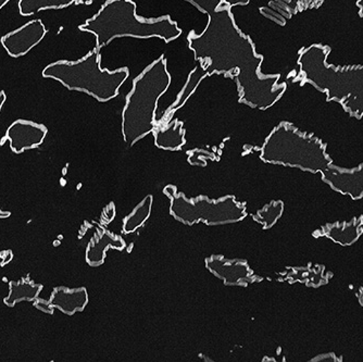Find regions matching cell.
Segmentation results:
<instances>
[{"mask_svg": "<svg viewBox=\"0 0 363 362\" xmlns=\"http://www.w3.org/2000/svg\"><path fill=\"white\" fill-rule=\"evenodd\" d=\"M185 144V131L183 124L175 121L166 128H159L155 132V145L166 150H179Z\"/></svg>", "mask_w": 363, "mask_h": 362, "instance_id": "13", "label": "cell"}, {"mask_svg": "<svg viewBox=\"0 0 363 362\" xmlns=\"http://www.w3.org/2000/svg\"><path fill=\"white\" fill-rule=\"evenodd\" d=\"M46 33L47 28L40 20H33L4 36L1 44L9 56L18 58L28 54L30 49L40 44Z\"/></svg>", "mask_w": 363, "mask_h": 362, "instance_id": "8", "label": "cell"}, {"mask_svg": "<svg viewBox=\"0 0 363 362\" xmlns=\"http://www.w3.org/2000/svg\"><path fill=\"white\" fill-rule=\"evenodd\" d=\"M325 47L312 45L301 51L298 63L303 79L328 94V99L342 102L352 114H363V67L335 69L326 63Z\"/></svg>", "mask_w": 363, "mask_h": 362, "instance_id": "3", "label": "cell"}, {"mask_svg": "<svg viewBox=\"0 0 363 362\" xmlns=\"http://www.w3.org/2000/svg\"><path fill=\"white\" fill-rule=\"evenodd\" d=\"M260 158L264 163L312 172H324L330 167L321 143L301 134L289 124H279L269 135L261 149Z\"/></svg>", "mask_w": 363, "mask_h": 362, "instance_id": "6", "label": "cell"}, {"mask_svg": "<svg viewBox=\"0 0 363 362\" xmlns=\"http://www.w3.org/2000/svg\"><path fill=\"white\" fill-rule=\"evenodd\" d=\"M12 257H13V255H12L11 251H6L0 253V258H1V265H7V263H9L10 261H11Z\"/></svg>", "mask_w": 363, "mask_h": 362, "instance_id": "19", "label": "cell"}, {"mask_svg": "<svg viewBox=\"0 0 363 362\" xmlns=\"http://www.w3.org/2000/svg\"><path fill=\"white\" fill-rule=\"evenodd\" d=\"M170 83V75L163 56L134 81L133 89L122 114V134L128 146H133L156 128L157 104Z\"/></svg>", "mask_w": 363, "mask_h": 362, "instance_id": "4", "label": "cell"}, {"mask_svg": "<svg viewBox=\"0 0 363 362\" xmlns=\"http://www.w3.org/2000/svg\"><path fill=\"white\" fill-rule=\"evenodd\" d=\"M358 7L360 8V14L363 16V0H359Z\"/></svg>", "mask_w": 363, "mask_h": 362, "instance_id": "22", "label": "cell"}, {"mask_svg": "<svg viewBox=\"0 0 363 362\" xmlns=\"http://www.w3.org/2000/svg\"><path fill=\"white\" fill-rule=\"evenodd\" d=\"M10 216L9 212H1V210H0V218L5 219V218H7V216Z\"/></svg>", "mask_w": 363, "mask_h": 362, "instance_id": "23", "label": "cell"}, {"mask_svg": "<svg viewBox=\"0 0 363 362\" xmlns=\"http://www.w3.org/2000/svg\"><path fill=\"white\" fill-rule=\"evenodd\" d=\"M124 243L120 237L110 233L101 231L96 233L86 248V261L93 267L101 265L105 261L106 253L108 249L113 248L121 251L123 249Z\"/></svg>", "mask_w": 363, "mask_h": 362, "instance_id": "12", "label": "cell"}, {"mask_svg": "<svg viewBox=\"0 0 363 362\" xmlns=\"http://www.w3.org/2000/svg\"><path fill=\"white\" fill-rule=\"evenodd\" d=\"M81 0H20L19 11L23 16L38 13L42 10L65 9Z\"/></svg>", "mask_w": 363, "mask_h": 362, "instance_id": "15", "label": "cell"}, {"mask_svg": "<svg viewBox=\"0 0 363 362\" xmlns=\"http://www.w3.org/2000/svg\"><path fill=\"white\" fill-rule=\"evenodd\" d=\"M43 286L40 284L33 283L26 279L19 281H12L9 284V295L5 298V304L9 307H13L18 302H33L38 297Z\"/></svg>", "mask_w": 363, "mask_h": 362, "instance_id": "14", "label": "cell"}, {"mask_svg": "<svg viewBox=\"0 0 363 362\" xmlns=\"http://www.w3.org/2000/svg\"><path fill=\"white\" fill-rule=\"evenodd\" d=\"M6 102V94L4 93V92H1L0 93V110H1V108H3L4 104H5Z\"/></svg>", "mask_w": 363, "mask_h": 362, "instance_id": "20", "label": "cell"}, {"mask_svg": "<svg viewBox=\"0 0 363 362\" xmlns=\"http://www.w3.org/2000/svg\"><path fill=\"white\" fill-rule=\"evenodd\" d=\"M89 302V294L84 287H56L52 292L49 305L65 314L72 316L75 312H83Z\"/></svg>", "mask_w": 363, "mask_h": 362, "instance_id": "11", "label": "cell"}, {"mask_svg": "<svg viewBox=\"0 0 363 362\" xmlns=\"http://www.w3.org/2000/svg\"><path fill=\"white\" fill-rule=\"evenodd\" d=\"M283 204L281 202H271L268 206L264 207L262 210L258 212L256 220L260 222L264 228L268 229L279 220L282 214Z\"/></svg>", "mask_w": 363, "mask_h": 362, "instance_id": "17", "label": "cell"}, {"mask_svg": "<svg viewBox=\"0 0 363 362\" xmlns=\"http://www.w3.org/2000/svg\"><path fill=\"white\" fill-rule=\"evenodd\" d=\"M152 196H147L138 207H136L134 212L126 216L123 222V232L125 234L135 232L138 229L148 220L150 218V212H152Z\"/></svg>", "mask_w": 363, "mask_h": 362, "instance_id": "16", "label": "cell"}, {"mask_svg": "<svg viewBox=\"0 0 363 362\" xmlns=\"http://www.w3.org/2000/svg\"><path fill=\"white\" fill-rule=\"evenodd\" d=\"M164 193L171 199L172 216L187 226H194L199 221H203L207 226H222L238 222L246 216L245 207L230 196L219 200H210L206 197L191 200L183 194L177 193L173 186L166 187Z\"/></svg>", "mask_w": 363, "mask_h": 362, "instance_id": "7", "label": "cell"}, {"mask_svg": "<svg viewBox=\"0 0 363 362\" xmlns=\"http://www.w3.org/2000/svg\"><path fill=\"white\" fill-rule=\"evenodd\" d=\"M189 48L196 60L205 62L206 75L230 73L238 79L242 102L258 109L272 107L286 91V85L277 86L279 75H260L262 57L254 44L234 22L228 8H218L209 13L207 26L198 35L189 36Z\"/></svg>", "mask_w": 363, "mask_h": 362, "instance_id": "1", "label": "cell"}, {"mask_svg": "<svg viewBox=\"0 0 363 362\" xmlns=\"http://www.w3.org/2000/svg\"><path fill=\"white\" fill-rule=\"evenodd\" d=\"M208 269L226 285L245 286L252 278V270L242 260H228L219 256L206 259Z\"/></svg>", "mask_w": 363, "mask_h": 362, "instance_id": "10", "label": "cell"}, {"mask_svg": "<svg viewBox=\"0 0 363 362\" xmlns=\"http://www.w3.org/2000/svg\"><path fill=\"white\" fill-rule=\"evenodd\" d=\"M9 1H11V0H0V10L3 9Z\"/></svg>", "mask_w": 363, "mask_h": 362, "instance_id": "21", "label": "cell"}, {"mask_svg": "<svg viewBox=\"0 0 363 362\" xmlns=\"http://www.w3.org/2000/svg\"><path fill=\"white\" fill-rule=\"evenodd\" d=\"M128 75L126 69L113 72L103 70L101 50L97 48L77 62L58 61L43 70V77L46 79H56L71 91L85 92L99 102H108L116 97Z\"/></svg>", "mask_w": 363, "mask_h": 362, "instance_id": "5", "label": "cell"}, {"mask_svg": "<svg viewBox=\"0 0 363 362\" xmlns=\"http://www.w3.org/2000/svg\"><path fill=\"white\" fill-rule=\"evenodd\" d=\"M136 9L133 0H108L93 18L79 26V31L95 36L98 50L118 38H160L171 43L182 35L170 16L147 21L138 19Z\"/></svg>", "mask_w": 363, "mask_h": 362, "instance_id": "2", "label": "cell"}, {"mask_svg": "<svg viewBox=\"0 0 363 362\" xmlns=\"http://www.w3.org/2000/svg\"><path fill=\"white\" fill-rule=\"evenodd\" d=\"M35 307L40 310H42L43 312H46V314H52L54 312V308H52L48 302H43L40 298H36L35 300Z\"/></svg>", "mask_w": 363, "mask_h": 362, "instance_id": "18", "label": "cell"}, {"mask_svg": "<svg viewBox=\"0 0 363 362\" xmlns=\"http://www.w3.org/2000/svg\"><path fill=\"white\" fill-rule=\"evenodd\" d=\"M46 134L47 128L42 124H34L32 121L18 120L8 128L7 138L12 150L21 153L40 146L44 142Z\"/></svg>", "mask_w": 363, "mask_h": 362, "instance_id": "9", "label": "cell"}]
</instances>
